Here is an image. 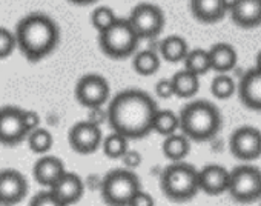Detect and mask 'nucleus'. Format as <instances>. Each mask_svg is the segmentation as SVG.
Segmentation results:
<instances>
[{"mask_svg":"<svg viewBox=\"0 0 261 206\" xmlns=\"http://www.w3.org/2000/svg\"><path fill=\"white\" fill-rule=\"evenodd\" d=\"M189 45L181 36H169L160 43V54L162 59L171 63L183 62L189 53Z\"/></svg>","mask_w":261,"mask_h":206,"instance_id":"4be33fe9","label":"nucleus"},{"mask_svg":"<svg viewBox=\"0 0 261 206\" xmlns=\"http://www.w3.org/2000/svg\"><path fill=\"white\" fill-rule=\"evenodd\" d=\"M227 192L240 203H252L261 198V169L252 165L233 168Z\"/></svg>","mask_w":261,"mask_h":206,"instance_id":"0eeeda50","label":"nucleus"},{"mask_svg":"<svg viewBox=\"0 0 261 206\" xmlns=\"http://www.w3.org/2000/svg\"><path fill=\"white\" fill-rule=\"evenodd\" d=\"M129 206H155V200L151 194H148L142 189L136 194V197L133 198Z\"/></svg>","mask_w":261,"mask_h":206,"instance_id":"c9c22d12","label":"nucleus"},{"mask_svg":"<svg viewBox=\"0 0 261 206\" xmlns=\"http://www.w3.org/2000/svg\"><path fill=\"white\" fill-rule=\"evenodd\" d=\"M17 46L16 34L8 31L7 28L0 27V59H5L13 54V51Z\"/></svg>","mask_w":261,"mask_h":206,"instance_id":"7c9ffc66","label":"nucleus"},{"mask_svg":"<svg viewBox=\"0 0 261 206\" xmlns=\"http://www.w3.org/2000/svg\"><path fill=\"white\" fill-rule=\"evenodd\" d=\"M127 143H129V139L127 137H124V136L112 131L109 136H106L103 139L101 149H103V152H105L106 157L117 160V159H121L124 156V152L129 149Z\"/></svg>","mask_w":261,"mask_h":206,"instance_id":"bb28decb","label":"nucleus"},{"mask_svg":"<svg viewBox=\"0 0 261 206\" xmlns=\"http://www.w3.org/2000/svg\"><path fill=\"white\" fill-rule=\"evenodd\" d=\"M162 149L166 159L172 162H183L191 151V139L185 136L183 133L181 134L175 133L172 136L165 137Z\"/></svg>","mask_w":261,"mask_h":206,"instance_id":"412c9836","label":"nucleus"},{"mask_svg":"<svg viewBox=\"0 0 261 206\" xmlns=\"http://www.w3.org/2000/svg\"><path fill=\"white\" fill-rule=\"evenodd\" d=\"M142 183L133 169L118 168L109 171L101 182V198L108 206H129Z\"/></svg>","mask_w":261,"mask_h":206,"instance_id":"39448f33","label":"nucleus"},{"mask_svg":"<svg viewBox=\"0 0 261 206\" xmlns=\"http://www.w3.org/2000/svg\"><path fill=\"white\" fill-rule=\"evenodd\" d=\"M111 88L108 80L100 74H85L75 85V98L82 107L95 110L109 100Z\"/></svg>","mask_w":261,"mask_h":206,"instance_id":"6e6552de","label":"nucleus"},{"mask_svg":"<svg viewBox=\"0 0 261 206\" xmlns=\"http://www.w3.org/2000/svg\"><path fill=\"white\" fill-rule=\"evenodd\" d=\"M230 16L233 23L240 28H255L261 25V0H238Z\"/></svg>","mask_w":261,"mask_h":206,"instance_id":"a211bd4d","label":"nucleus"},{"mask_svg":"<svg viewBox=\"0 0 261 206\" xmlns=\"http://www.w3.org/2000/svg\"><path fill=\"white\" fill-rule=\"evenodd\" d=\"M65 172H66V169H65L63 162L54 156H45V157L39 159L33 168L34 180L39 185L48 186V188H51Z\"/></svg>","mask_w":261,"mask_h":206,"instance_id":"f3484780","label":"nucleus"},{"mask_svg":"<svg viewBox=\"0 0 261 206\" xmlns=\"http://www.w3.org/2000/svg\"><path fill=\"white\" fill-rule=\"evenodd\" d=\"M159 111L155 100L142 89H124L112 97L106 111L112 131L133 139H143L152 133Z\"/></svg>","mask_w":261,"mask_h":206,"instance_id":"f257e3e1","label":"nucleus"},{"mask_svg":"<svg viewBox=\"0 0 261 206\" xmlns=\"http://www.w3.org/2000/svg\"><path fill=\"white\" fill-rule=\"evenodd\" d=\"M27 139H28L30 149L36 154H46L53 148V143H54L53 134L45 128H37L31 131Z\"/></svg>","mask_w":261,"mask_h":206,"instance_id":"c85d7f7f","label":"nucleus"},{"mask_svg":"<svg viewBox=\"0 0 261 206\" xmlns=\"http://www.w3.org/2000/svg\"><path fill=\"white\" fill-rule=\"evenodd\" d=\"M238 97L244 107L261 111V71L253 68L247 71L238 83Z\"/></svg>","mask_w":261,"mask_h":206,"instance_id":"2eb2a0df","label":"nucleus"},{"mask_svg":"<svg viewBox=\"0 0 261 206\" xmlns=\"http://www.w3.org/2000/svg\"><path fill=\"white\" fill-rule=\"evenodd\" d=\"M68 2H71L74 5H89V4L95 2V0H68Z\"/></svg>","mask_w":261,"mask_h":206,"instance_id":"4c0bfd02","label":"nucleus"},{"mask_svg":"<svg viewBox=\"0 0 261 206\" xmlns=\"http://www.w3.org/2000/svg\"><path fill=\"white\" fill-rule=\"evenodd\" d=\"M175 95L180 98H192L200 89V75L188 71L186 68L172 75Z\"/></svg>","mask_w":261,"mask_h":206,"instance_id":"5701e85b","label":"nucleus"},{"mask_svg":"<svg viewBox=\"0 0 261 206\" xmlns=\"http://www.w3.org/2000/svg\"><path fill=\"white\" fill-rule=\"evenodd\" d=\"M23 123H25L28 133L40 128V116H39V113L33 111V110H28V111L23 110Z\"/></svg>","mask_w":261,"mask_h":206,"instance_id":"f704fd0d","label":"nucleus"},{"mask_svg":"<svg viewBox=\"0 0 261 206\" xmlns=\"http://www.w3.org/2000/svg\"><path fill=\"white\" fill-rule=\"evenodd\" d=\"M28 130L23 123V110L16 107L0 108V143L16 146L28 137Z\"/></svg>","mask_w":261,"mask_h":206,"instance_id":"f8f14e48","label":"nucleus"},{"mask_svg":"<svg viewBox=\"0 0 261 206\" xmlns=\"http://www.w3.org/2000/svg\"><path fill=\"white\" fill-rule=\"evenodd\" d=\"M155 94L160 98H171L175 95V88H174V82L172 77L171 79H162L157 82L155 85Z\"/></svg>","mask_w":261,"mask_h":206,"instance_id":"473e14b6","label":"nucleus"},{"mask_svg":"<svg viewBox=\"0 0 261 206\" xmlns=\"http://www.w3.org/2000/svg\"><path fill=\"white\" fill-rule=\"evenodd\" d=\"M68 142L75 152L88 156L95 152L98 148H101L103 134L97 123L91 120H83V122H77L69 130Z\"/></svg>","mask_w":261,"mask_h":206,"instance_id":"9b49d317","label":"nucleus"},{"mask_svg":"<svg viewBox=\"0 0 261 206\" xmlns=\"http://www.w3.org/2000/svg\"><path fill=\"white\" fill-rule=\"evenodd\" d=\"M255 62H256V63H255V68L261 71V51L256 54V59H255Z\"/></svg>","mask_w":261,"mask_h":206,"instance_id":"58836bf2","label":"nucleus"},{"mask_svg":"<svg viewBox=\"0 0 261 206\" xmlns=\"http://www.w3.org/2000/svg\"><path fill=\"white\" fill-rule=\"evenodd\" d=\"M28 194V180L17 169L0 171V204H17Z\"/></svg>","mask_w":261,"mask_h":206,"instance_id":"ddd939ff","label":"nucleus"},{"mask_svg":"<svg viewBox=\"0 0 261 206\" xmlns=\"http://www.w3.org/2000/svg\"><path fill=\"white\" fill-rule=\"evenodd\" d=\"M183 62L185 68L197 75H203L207 71H211V57L207 49H191Z\"/></svg>","mask_w":261,"mask_h":206,"instance_id":"a878e982","label":"nucleus"},{"mask_svg":"<svg viewBox=\"0 0 261 206\" xmlns=\"http://www.w3.org/2000/svg\"><path fill=\"white\" fill-rule=\"evenodd\" d=\"M230 171L224 166L211 163L200 169V191L209 195H220L229 189Z\"/></svg>","mask_w":261,"mask_h":206,"instance_id":"4468645a","label":"nucleus"},{"mask_svg":"<svg viewBox=\"0 0 261 206\" xmlns=\"http://www.w3.org/2000/svg\"><path fill=\"white\" fill-rule=\"evenodd\" d=\"M238 89V85L235 83V80L229 75V74H217L212 79L211 83V94L215 98H221V100H227L230 98L235 91Z\"/></svg>","mask_w":261,"mask_h":206,"instance_id":"cd10ccee","label":"nucleus"},{"mask_svg":"<svg viewBox=\"0 0 261 206\" xmlns=\"http://www.w3.org/2000/svg\"><path fill=\"white\" fill-rule=\"evenodd\" d=\"M66 206H71L85 194V183L75 172H65L51 188H49Z\"/></svg>","mask_w":261,"mask_h":206,"instance_id":"dca6fc26","label":"nucleus"},{"mask_svg":"<svg viewBox=\"0 0 261 206\" xmlns=\"http://www.w3.org/2000/svg\"><path fill=\"white\" fill-rule=\"evenodd\" d=\"M229 148L232 156L240 160H256L261 157V131L249 125L237 128L230 136Z\"/></svg>","mask_w":261,"mask_h":206,"instance_id":"9d476101","label":"nucleus"},{"mask_svg":"<svg viewBox=\"0 0 261 206\" xmlns=\"http://www.w3.org/2000/svg\"><path fill=\"white\" fill-rule=\"evenodd\" d=\"M221 2H223V5H224L226 11H227V13H230V11L235 8V5L238 4V0H221Z\"/></svg>","mask_w":261,"mask_h":206,"instance_id":"e433bc0d","label":"nucleus"},{"mask_svg":"<svg viewBox=\"0 0 261 206\" xmlns=\"http://www.w3.org/2000/svg\"><path fill=\"white\" fill-rule=\"evenodd\" d=\"M129 22L140 39L157 37L165 28V14L154 4H140L130 13Z\"/></svg>","mask_w":261,"mask_h":206,"instance_id":"1a4fd4ad","label":"nucleus"},{"mask_svg":"<svg viewBox=\"0 0 261 206\" xmlns=\"http://www.w3.org/2000/svg\"><path fill=\"white\" fill-rule=\"evenodd\" d=\"M160 56L152 49H143L136 54L133 68L140 75H154L160 69Z\"/></svg>","mask_w":261,"mask_h":206,"instance_id":"b1692460","label":"nucleus"},{"mask_svg":"<svg viewBox=\"0 0 261 206\" xmlns=\"http://www.w3.org/2000/svg\"><path fill=\"white\" fill-rule=\"evenodd\" d=\"M191 11L203 23H215L227 13L221 0H191Z\"/></svg>","mask_w":261,"mask_h":206,"instance_id":"aec40b11","label":"nucleus"},{"mask_svg":"<svg viewBox=\"0 0 261 206\" xmlns=\"http://www.w3.org/2000/svg\"><path fill=\"white\" fill-rule=\"evenodd\" d=\"M180 130L195 142H207L221 130L223 119L220 110L207 100H194L181 110Z\"/></svg>","mask_w":261,"mask_h":206,"instance_id":"7ed1b4c3","label":"nucleus"},{"mask_svg":"<svg viewBox=\"0 0 261 206\" xmlns=\"http://www.w3.org/2000/svg\"><path fill=\"white\" fill-rule=\"evenodd\" d=\"M160 189L172 201H189L200 191V171L186 162H172L162 172Z\"/></svg>","mask_w":261,"mask_h":206,"instance_id":"20e7f679","label":"nucleus"},{"mask_svg":"<svg viewBox=\"0 0 261 206\" xmlns=\"http://www.w3.org/2000/svg\"><path fill=\"white\" fill-rule=\"evenodd\" d=\"M120 160L123 162V166H124V168L134 171L136 168H139V166L142 165L143 157H142V154H140L139 151H136V149H127V151L124 152V156H123Z\"/></svg>","mask_w":261,"mask_h":206,"instance_id":"72a5a7b5","label":"nucleus"},{"mask_svg":"<svg viewBox=\"0 0 261 206\" xmlns=\"http://www.w3.org/2000/svg\"><path fill=\"white\" fill-rule=\"evenodd\" d=\"M30 206H66V204L51 189H48V191H42L36 194Z\"/></svg>","mask_w":261,"mask_h":206,"instance_id":"2f4dec72","label":"nucleus"},{"mask_svg":"<svg viewBox=\"0 0 261 206\" xmlns=\"http://www.w3.org/2000/svg\"><path fill=\"white\" fill-rule=\"evenodd\" d=\"M14 34L19 49L30 62H39L51 54L60 40L59 25L49 16L40 13L23 17Z\"/></svg>","mask_w":261,"mask_h":206,"instance_id":"f03ea898","label":"nucleus"},{"mask_svg":"<svg viewBox=\"0 0 261 206\" xmlns=\"http://www.w3.org/2000/svg\"><path fill=\"white\" fill-rule=\"evenodd\" d=\"M209 51V57H211V69L218 72V74H227L229 71H232L237 65L238 60V54L237 49L226 42H220L215 43Z\"/></svg>","mask_w":261,"mask_h":206,"instance_id":"6ab92c4d","label":"nucleus"},{"mask_svg":"<svg viewBox=\"0 0 261 206\" xmlns=\"http://www.w3.org/2000/svg\"><path fill=\"white\" fill-rule=\"evenodd\" d=\"M117 20H118V17H117L115 11L112 8H109V7H98L91 14V23L98 31V34L106 31Z\"/></svg>","mask_w":261,"mask_h":206,"instance_id":"c756f323","label":"nucleus"},{"mask_svg":"<svg viewBox=\"0 0 261 206\" xmlns=\"http://www.w3.org/2000/svg\"><path fill=\"white\" fill-rule=\"evenodd\" d=\"M177 130H180V116H177L171 110H159L154 117L152 131L168 137L175 134Z\"/></svg>","mask_w":261,"mask_h":206,"instance_id":"393cba45","label":"nucleus"},{"mask_svg":"<svg viewBox=\"0 0 261 206\" xmlns=\"http://www.w3.org/2000/svg\"><path fill=\"white\" fill-rule=\"evenodd\" d=\"M139 40L140 37L129 19H118L112 27L98 34L100 49L111 59H124L134 54Z\"/></svg>","mask_w":261,"mask_h":206,"instance_id":"423d86ee","label":"nucleus"}]
</instances>
